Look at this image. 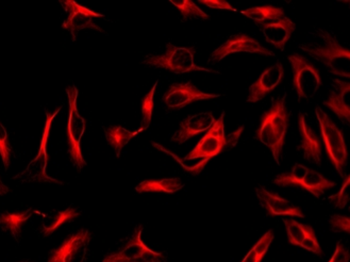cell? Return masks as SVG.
<instances>
[{
	"mask_svg": "<svg viewBox=\"0 0 350 262\" xmlns=\"http://www.w3.org/2000/svg\"><path fill=\"white\" fill-rule=\"evenodd\" d=\"M200 3L208 5L213 9H224V10L237 11L230 3H227L225 0H200Z\"/></svg>",
	"mask_w": 350,
	"mask_h": 262,
	"instance_id": "obj_35",
	"label": "cell"
},
{
	"mask_svg": "<svg viewBox=\"0 0 350 262\" xmlns=\"http://www.w3.org/2000/svg\"><path fill=\"white\" fill-rule=\"evenodd\" d=\"M214 122L215 118L212 112H202V114L187 116L181 122L180 127L172 137V141L178 144H183L194 135L210 129Z\"/></svg>",
	"mask_w": 350,
	"mask_h": 262,
	"instance_id": "obj_16",
	"label": "cell"
},
{
	"mask_svg": "<svg viewBox=\"0 0 350 262\" xmlns=\"http://www.w3.org/2000/svg\"><path fill=\"white\" fill-rule=\"evenodd\" d=\"M288 59L292 64L293 81L299 99L314 97L321 87L317 68L299 53H292Z\"/></svg>",
	"mask_w": 350,
	"mask_h": 262,
	"instance_id": "obj_7",
	"label": "cell"
},
{
	"mask_svg": "<svg viewBox=\"0 0 350 262\" xmlns=\"http://www.w3.org/2000/svg\"><path fill=\"white\" fill-rule=\"evenodd\" d=\"M61 3L64 5L65 10L68 13L66 20L63 22L62 27L70 32L74 42L77 39L78 34L83 29H95L103 32L101 28L93 23L94 18L103 16V14L94 12L88 8L82 7L72 0L61 1Z\"/></svg>",
	"mask_w": 350,
	"mask_h": 262,
	"instance_id": "obj_11",
	"label": "cell"
},
{
	"mask_svg": "<svg viewBox=\"0 0 350 262\" xmlns=\"http://www.w3.org/2000/svg\"><path fill=\"white\" fill-rule=\"evenodd\" d=\"M11 155H12V147L9 141V135L3 124L0 123V156L3 159L5 170H9L10 168Z\"/></svg>",
	"mask_w": 350,
	"mask_h": 262,
	"instance_id": "obj_31",
	"label": "cell"
},
{
	"mask_svg": "<svg viewBox=\"0 0 350 262\" xmlns=\"http://www.w3.org/2000/svg\"><path fill=\"white\" fill-rule=\"evenodd\" d=\"M170 3H173L178 10L180 11L185 20H190V18H202V20H208L209 16L206 13L197 7L196 3H193L191 0H170Z\"/></svg>",
	"mask_w": 350,
	"mask_h": 262,
	"instance_id": "obj_29",
	"label": "cell"
},
{
	"mask_svg": "<svg viewBox=\"0 0 350 262\" xmlns=\"http://www.w3.org/2000/svg\"><path fill=\"white\" fill-rule=\"evenodd\" d=\"M157 84H158V81H156V83L154 84V88L151 89V91L149 92L148 94L143 99V105H142L143 120H142L141 129L139 130V133L146 129L149 124H150L152 109H154V92H156Z\"/></svg>",
	"mask_w": 350,
	"mask_h": 262,
	"instance_id": "obj_30",
	"label": "cell"
},
{
	"mask_svg": "<svg viewBox=\"0 0 350 262\" xmlns=\"http://www.w3.org/2000/svg\"><path fill=\"white\" fill-rule=\"evenodd\" d=\"M330 225L334 231H345L350 233V220L347 217H342L338 214H334L330 219Z\"/></svg>",
	"mask_w": 350,
	"mask_h": 262,
	"instance_id": "obj_33",
	"label": "cell"
},
{
	"mask_svg": "<svg viewBox=\"0 0 350 262\" xmlns=\"http://www.w3.org/2000/svg\"><path fill=\"white\" fill-rule=\"evenodd\" d=\"M282 221L286 225L288 242L291 244L306 248L310 252H314L315 255H323V250L319 246L317 235H315L314 231L311 226L298 223L294 220L286 219V218Z\"/></svg>",
	"mask_w": 350,
	"mask_h": 262,
	"instance_id": "obj_14",
	"label": "cell"
},
{
	"mask_svg": "<svg viewBox=\"0 0 350 262\" xmlns=\"http://www.w3.org/2000/svg\"><path fill=\"white\" fill-rule=\"evenodd\" d=\"M194 47L185 49V47H177L173 44L168 43L166 45L165 53L147 55L142 63L154 68H163L175 74H185V73L196 72V70L217 73L215 70L197 66L194 63Z\"/></svg>",
	"mask_w": 350,
	"mask_h": 262,
	"instance_id": "obj_3",
	"label": "cell"
},
{
	"mask_svg": "<svg viewBox=\"0 0 350 262\" xmlns=\"http://www.w3.org/2000/svg\"><path fill=\"white\" fill-rule=\"evenodd\" d=\"M273 240V231H267L241 262H261Z\"/></svg>",
	"mask_w": 350,
	"mask_h": 262,
	"instance_id": "obj_27",
	"label": "cell"
},
{
	"mask_svg": "<svg viewBox=\"0 0 350 262\" xmlns=\"http://www.w3.org/2000/svg\"><path fill=\"white\" fill-rule=\"evenodd\" d=\"M308 168L301 164H295L293 166L292 171L290 173H283L277 176L273 179V183L280 185V187H288V185H299L302 179L307 174Z\"/></svg>",
	"mask_w": 350,
	"mask_h": 262,
	"instance_id": "obj_28",
	"label": "cell"
},
{
	"mask_svg": "<svg viewBox=\"0 0 350 262\" xmlns=\"http://www.w3.org/2000/svg\"><path fill=\"white\" fill-rule=\"evenodd\" d=\"M261 53V55H275V53L265 49L257 40L252 39V36L246 34H239L229 38L223 45L219 46L210 55V64L217 63L223 60L231 53Z\"/></svg>",
	"mask_w": 350,
	"mask_h": 262,
	"instance_id": "obj_12",
	"label": "cell"
},
{
	"mask_svg": "<svg viewBox=\"0 0 350 262\" xmlns=\"http://www.w3.org/2000/svg\"><path fill=\"white\" fill-rule=\"evenodd\" d=\"M10 192V189L9 187L5 185L1 179H0V196H3V195H7L8 193Z\"/></svg>",
	"mask_w": 350,
	"mask_h": 262,
	"instance_id": "obj_36",
	"label": "cell"
},
{
	"mask_svg": "<svg viewBox=\"0 0 350 262\" xmlns=\"http://www.w3.org/2000/svg\"><path fill=\"white\" fill-rule=\"evenodd\" d=\"M105 133L109 144L116 150V157H120L122 148L130 142L132 137H135L139 133V131L132 133L122 126H112L105 130Z\"/></svg>",
	"mask_w": 350,
	"mask_h": 262,
	"instance_id": "obj_26",
	"label": "cell"
},
{
	"mask_svg": "<svg viewBox=\"0 0 350 262\" xmlns=\"http://www.w3.org/2000/svg\"><path fill=\"white\" fill-rule=\"evenodd\" d=\"M349 250L342 243L338 242L336 244V252L329 262H349Z\"/></svg>",
	"mask_w": 350,
	"mask_h": 262,
	"instance_id": "obj_34",
	"label": "cell"
},
{
	"mask_svg": "<svg viewBox=\"0 0 350 262\" xmlns=\"http://www.w3.org/2000/svg\"><path fill=\"white\" fill-rule=\"evenodd\" d=\"M321 44H301L302 51L319 62L323 63L327 70L336 76L349 78L350 51L338 43L336 36L326 30H319Z\"/></svg>",
	"mask_w": 350,
	"mask_h": 262,
	"instance_id": "obj_2",
	"label": "cell"
},
{
	"mask_svg": "<svg viewBox=\"0 0 350 262\" xmlns=\"http://www.w3.org/2000/svg\"><path fill=\"white\" fill-rule=\"evenodd\" d=\"M298 126H299V133L301 137V145H300L299 149L304 152V158L312 163L321 166V143H319V137L315 135L314 131L308 125L305 114H299Z\"/></svg>",
	"mask_w": 350,
	"mask_h": 262,
	"instance_id": "obj_20",
	"label": "cell"
},
{
	"mask_svg": "<svg viewBox=\"0 0 350 262\" xmlns=\"http://www.w3.org/2000/svg\"><path fill=\"white\" fill-rule=\"evenodd\" d=\"M185 187V183L180 179H164L159 181H145L135 187L139 193L164 192L172 194L177 192Z\"/></svg>",
	"mask_w": 350,
	"mask_h": 262,
	"instance_id": "obj_23",
	"label": "cell"
},
{
	"mask_svg": "<svg viewBox=\"0 0 350 262\" xmlns=\"http://www.w3.org/2000/svg\"><path fill=\"white\" fill-rule=\"evenodd\" d=\"M80 212L74 208H68V209L63 210V211H51L49 214H46L42 222V233L44 237H47L57 231L66 222H70L75 218L79 217Z\"/></svg>",
	"mask_w": 350,
	"mask_h": 262,
	"instance_id": "obj_22",
	"label": "cell"
},
{
	"mask_svg": "<svg viewBox=\"0 0 350 262\" xmlns=\"http://www.w3.org/2000/svg\"><path fill=\"white\" fill-rule=\"evenodd\" d=\"M259 27L267 42L273 44L276 49L283 51L286 42L290 40L293 32L295 30L296 25L288 17L284 16L280 20L260 25Z\"/></svg>",
	"mask_w": 350,
	"mask_h": 262,
	"instance_id": "obj_18",
	"label": "cell"
},
{
	"mask_svg": "<svg viewBox=\"0 0 350 262\" xmlns=\"http://www.w3.org/2000/svg\"><path fill=\"white\" fill-rule=\"evenodd\" d=\"M286 95H283L273 103L271 110L267 111L262 118L261 126L256 133V137L271 149L277 164H280L288 130V114L286 108Z\"/></svg>",
	"mask_w": 350,
	"mask_h": 262,
	"instance_id": "obj_1",
	"label": "cell"
},
{
	"mask_svg": "<svg viewBox=\"0 0 350 262\" xmlns=\"http://www.w3.org/2000/svg\"><path fill=\"white\" fill-rule=\"evenodd\" d=\"M315 114L319 120V129H321V137L324 140L329 158L340 177H344V168L347 162V149H346L343 133L319 107H317Z\"/></svg>",
	"mask_w": 350,
	"mask_h": 262,
	"instance_id": "obj_5",
	"label": "cell"
},
{
	"mask_svg": "<svg viewBox=\"0 0 350 262\" xmlns=\"http://www.w3.org/2000/svg\"><path fill=\"white\" fill-rule=\"evenodd\" d=\"M221 95L204 93L194 87L190 81L187 83H174L164 95V103L170 109H183L195 101L219 99Z\"/></svg>",
	"mask_w": 350,
	"mask_h": 262,
	"instance_id": "obj_13",
	"label": "cell"
},
{
	"mask_svg": "<svg viewBox=\"0 0 350 262\" xmlns=\"http://www.w3.org/2000/svg\"><path fill=\"white\" fill-rule=\"evenodd\" d=\"M258 198L261 202L262 207L271 215H291V217L305 218L300 208L296 207L292 202L283 200L275 193L269 192L265 188L256 189Z\"/></svg>",
	"mask_w": 350,
	"mask_h": 262,
	"instance_id": "obj_17",
	"label": "cell"
},
{
	"mask_svg": "<svg viewBox=\"0 0 350 262\" xmlns=\"http://www.w3.org/2000/svg\"><path fill=\"white\" fill-rule=\"evenodd\" d=\"M92 233L81 229L62 243V246L49 254L47 262H84L89 250Z\"/></svg>",
	"mask_w": 350,
	"mask_h": 262,
	"instance_id": "obj_9",
	"label": "cell"
},
{
	"mask_svg": "<svg viewBox=\"0 0 350 262\" xmlns=\"http://www.w3.org/2000/svg\"><path fill=\"white\" fill-rule=\"evenodd\" d=\"M142 233L143 226L137 227L126 246L118 252L109 254L103 262H163L165 256L145 246L142 241Z\"/></svg>",
	"mask_w": 350,
	"mask_h": 262,
	"instance_id": "obj_8",
	"label": "cell"
},
{
	"mask_svg": "<svg viewBox=\"0 0 350 262\" xmlns=\"http://www.w3.org/2000/svg\"><path fill=\"white\" fill-rule=\"evenodd\" d=\"M60 110L61 108H58L53 114L46 112L45 129H44L43 135H42L39 154L28 164V166L25 168L22 173L13 177V179H15V181H21V183H57V185H64L63 181L51 179V177H49L47 173H46L47 162H49V157H47V150H46V148H47L49 131H51L53 118L60 112Z\"/></svg>",
	"mask_w": 350,
	"mask_h": 262,
	"instance_id": "obj_6",
	"label": "cell"
},
{
	"mask_svg": "<svg viewBox=\"0 0 350 262\" xmlns=\"http://www.w3.org/2000/svg\"><path fill=\"white\" fill-rule=\"evenodd\" d=\"M284 75V68H283L281 62H276L265 70L260 76L259 79L252 84L250 88V94H248V103H257L267 96L269 92L273 91L275 88L280 83Z\"/></svg>",
	"mask_w": 350,
	"mask_h": 262,
	"instance_id": "obj_15",
	"label": "cell"
},
{
	"mask_svg": "<svg viewBox=\"0 0 350 262\" xmlns=\"http://www.w3.org/2000/svg\"><path fill=\"white\" fill-rule=\"evenodd\" d=\"M349 191H350V177H346L345 181H344L343 187L340 189V192L338 194L330 196L328 198L334 207L336 208H344L347 205L348 200H349Z\"/></svg>",
	"mask_w": 350,
	"mask_h": 262,
	"instance_id": "obj_32",
	"label": "cell"
},
{
	"mask_svg": "<svg viewBox=\"0 0 350 262\" xmlns=\"http://www.w3.org/2000/svg\"><path fill=\"white\" fill-rule=\"evenodd\" d=\"M241 13L257 23L258 26L273 22V21L280 20L282 17L286 16V13H284L282 8L273 7V5L252 8L248 10L242 11Z\"/></svg>",
	"mask_w": 350,
	"mask_h": 262,
	"instance_id": "obj_24",
	"label": "cell"
},
{
	"mask_svg": "<svg viewBox=\"0 0 350 262\" xmlns=\"http://www.w3.org/2000/svg\"><path fill=\"white\" fill-rule=\"evenodd\" d=\"M299 185L301 188L314 195L315 198H319L323 193H325V191L334 187L336 183L324 179V176H321L319 172L308 168L307 174Z\"/></svg>",
	"mask_w": 350,
	"mask_h": 262,
	"instance_id": "obj_25",
	"label": "cell"
},
{
	"mask_svg": "<svg viewBox=\"0 0 350 262\" xmlns=\"http://www.w3.org/2000/svg\"><path fill=\"white\" fill-rule=\"evenodd\" d=\"M334 91L324 101V105L334 111L338 118L350 123V84L340 79L334 80Z\"/></svg>",
	"mask_w": 350,
	"mask_h": 262,
	"instance_id": "obj_19",
	"label": "cell"
},
{
	"mask_svg": "<svg viewBox=\"0 0 350 262\" xmlns=\"http://www.w3.org/2000/svg\"><path fill=\"white\" fill-rule=\"evenodd\" d=\"M33 213V208H29V209L22 212H13V213L12 212H3L0 214V227L10 233L15 240H18L23 225L32 217Z\"/></svg>",
	"mask_w": 350,
	"mask_h": 262,
	"instance_id": "obj_21",
	"label": "cell"
},
{
	"mask_svg": "<svg viewBox=\"0 0 350 262\" xmlns=\"http://www.w3.org/2000/svg\"><path fill=\"white\" fill-rule=\"evenodd\" d=\"M224 116L225 112L221 114V118L214 122L210 127L209 131L200 140V143L193 149L190 154L185 157V160L204 158V161H209L212 157H215L223 150L226 145L225 127H224Z\"/></svg>",
	"mask_w": 350,
	"mask_h": 262,
	"instance_id": "obj_10",
	"label": "cell"
},
{
	"mask_svg": "<svg viewBox=\"0 0 350 262\" xmlns=\"http://www.w3.org/2000/svg\"><path fill=\"white\" fill-rule=\"evenodd\" d=\"M68 97V154L72 164L82 171L87 162L81 152V140L85 131V120L79 114L77 108L78 89L76 86H70L66 89Z\"/></svg>",
	"mask_w": 350,
	"mask_h": 262,
	"instance_id": "obj_4",
	"label": "cell"
},
{
	"mask_svg": "<svg viewBox=\"0 0 350 262\" xmlns=\"http://www.w3.org/2000/svg\"><path fill=\"white\" fill-rule=\"evenodd\" d=\"M22 262H31V261H22Z\"/></svg>",
	"mask_w": 350,
	"mask_h": 262,
	"instance_id": "obj_37",
	"label": "cell"
}]
</instances>
